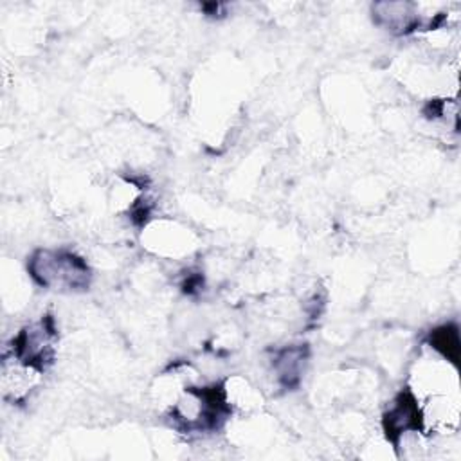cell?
<instances>
[{
  "label": "cell",
  "instance_id": "obj_3",
  "mask_svg": "<svg viewBox=\"0 0 461 461\" xmlns=\"http://www.w3.org/2000/svg\"><path fill=\"white\" fill-rule=\"evenodd\" d=\"M430 342L436 349H439L445 357L452 358L454 362L457 360L459 353V340H457V330L454 326H443L436 330L430 337Z\"/></svg>",
  "mask_w": 461,
  "mask_h": 461
},
{
  "label": "cell",
  "instance_id": "obj_1",
  "mask_svg": "<svg viewBox=\"0 0 461 461\" xmlns=\"http://www.w3.org/2000/svg\"><path fill=\"white\" fill-rule=\"evenodd\" d=\"M27 267L34 281L50 290L79 292L90 285L88 265L68 250H38Z\"/></svg>",
  "mask_w": 461,
  "mask_h": 461
},
{
  "label": "cell",
  "instance_id": "obj_2",
  "mask_svg": "<svg viewBox=\"0 0 461 461\" xmlns=\"http://www.w3.org/2000/svg\"><path fill=\"white\" fill-rule=\"evenodd\" d=\"M384 427H385L387 438L393 439L394 443L402 434L409 430H416L420 427V411L411 393H402L396 398L394 405L385 414Z\"/></svg>",
  "mask_w": 461,
  "mask_h": 461
}]
</instances>
